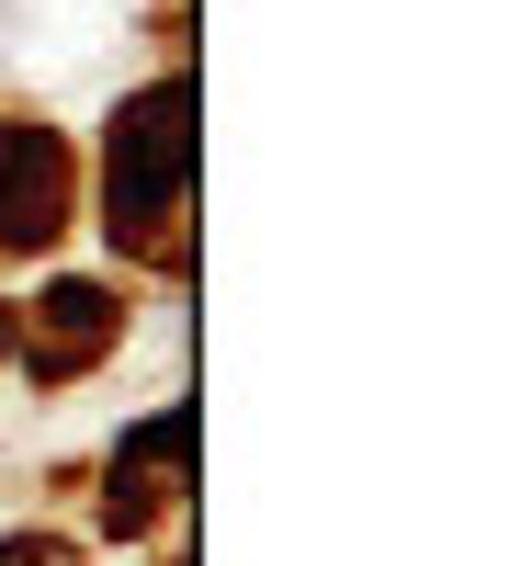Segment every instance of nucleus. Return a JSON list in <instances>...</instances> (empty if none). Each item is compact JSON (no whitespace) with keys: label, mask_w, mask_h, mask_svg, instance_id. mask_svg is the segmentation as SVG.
Returning <instances> with one entry per match:
<instances>
[{"label":"nucleus","mask_w":532,"mask_h":566,"mask_svg":"<svg viewBox=\"0 0 532 566\" xmlns=\"http://www.w3.org/2000/svg\"><path fill=\"white\" fill-rule=\"evenodd\" d=\"M69 227V148L45 125H0V250H45Z\"/></svg>","instance_id":"4"},{"label":"nucleus","mask_w":532,"mask_h":566,"mask_svg":"<svg viewBox=\"0 0 532 566\" xmlns=\"http://www.w3.org/2000/svg\"><path fill=\"white\" fill-rule=\"evenodd\" d=\"M125 340V306L103 295V283H45V306H34V328H23V374H34V386H69V374H91V363H103Z\"/></svg>","instance_id":"2"},{"label":"nucleus","mask_w":532,"mask_h":566,"mask_svg":"<svg viewBox=\"0 0 532 566\" xmlns=\"http://www.w3.org/2000/svg\"><path fill=\"white\" fill-rule=\"evenodd\" d=\"M192 476V408H159V419H136V431L114 442V488H103V522L114 533H148L170 488Z\"/></svg>","instance_id":"3"},{"label":"nucleus","mask_w":532,"mask_h":566,"mask_svg":"<svg viewBox=\"0 0 532 566\" xmlns=\"http://www.w3.org/2000/svg\"><path fill=\"white\" fill-rule=\"evenodd\" d=\"M0 566H69V544H58V533H12V544H0Z\"/></svg>","instance_id":"5"},{"label":"nucleus","mask_w":532,"mask_h":566,"mask_svg":"<svg viewBox=\"0 0 532 566\" xmlns=\"http://www.w3.org/2000/svg\"><path fill=\"white\" fill-rule=\"evenodd\" d=\"M192 159H205V125H192V80H148V91H125V114H114V181H103V227L125 250H159L181 261V216H192Z\"/></svg>","instance_id":"1"}]
</instances>
